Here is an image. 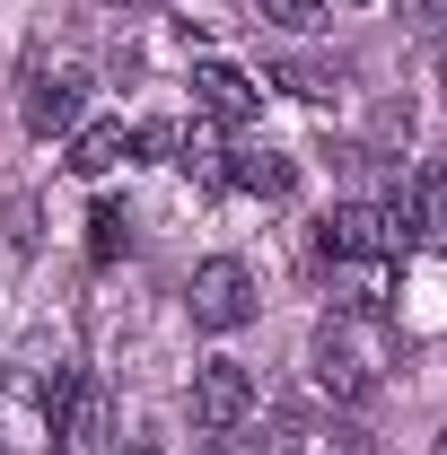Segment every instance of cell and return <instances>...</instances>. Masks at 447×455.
<instances>
[{"label": "cell", "mask_w": 447, "mask_h": 455, "mask_svg": "<svg viewBox=\"0 0 447 455\" xmlns=\"http://www.w3.org/2000/svg\"><path fill=\"white\" fill-rule=\"evenodd\" d=\"M316 254L342 263V272H378L394 254H412V220H403V202H342L316 228Z\"/></svg>", "instance_id": "obj_1"}, {"label": "cell", "mask_w": 447, "mask_h": 455, "mask_svg": "<svg viewBox=\"0 0 447 455\" xmlns=\"http://www.w3.org/2000/svg\"><path fill=\"white\" fill-rule=\"evenodd\" d=\"M378 359H386V333H378V324H351V315L325 324L316 350H307L316 386H325L334 403H369V395H378Z\"/></svg>", "instance_id": "obj_2"}, {"label": "cell", "mask_w": 447, "mask_h": 455, "mask_svg": "<svg viewBox=\"0 0 447 455\" xmlns=\"http://www.w3.org/2000/svg\"><path fill=\"white\" fill-rule=\"evenodd\" d=\"M184 307H193L202 333H237V324H255V272L237 254H211L193 272V289H184Z\"/></svg>", "instance_id": "obj_3"}, {"label": "cell", "mask_w": 447, "mask_h": 455, "mask_svg": "<svg viewBox=\"0 0 447 455\" xmlns=\"http://www.w3.org/2000/svg\"><path fill=\"white\" fill-rule=\"evenodd\" d=\"M53 455H114V403L97 377H70V403L53 420Z\"/></svg>", "instance_id": "obj_4"}, {"label": "cell", "mask_w": 447, "mask_h": 455, "mask_svg": "<svg viewBox=\"0 0 447 455\" xmlns=\"http://www.w3.org/2000/svg\"><path fill=\"white\" fill-rule=\"evenodd\" d=\"M79 97H88V70H36L27 79V97H18V114H27V132L36 140H53V132H79Z\"/></svg>", "instance_id": "obj_5"}, {"label": "cell", "mask_w": 447, "mask_h": 455, "mask_svg": "<svg viewBox=\"0 0 447 455\" xmlns=\"http://www.w3.org/2000/svg\"><path fill=\"white\" fill-rule=\"evenodd\" d=\"M246 411H255V377H246L237 359H202V368H193V420H202V429H237Z\"/></svg>", "instance_id": "obj_6"}, {"label": "cell", "mask_w": 447, "mask_h": 455, "mask_svg": "<svg viewBox=\"0 0 447 455\" xmlns=\"http://www.w3.org/2000/svg\"><path fill=\"white\" fill-rule=\"evenodd\" d=\"M255 106H264V88H255L237 61H193V114H202V123H246Z\"/></svg>", "instance_id": "obj_7"}, {"label": "cell", "mask_w": 447, "mask_h": 455, "mask_svg": "<svg viewBox=\"0 0 447 455\" xmlns=\"http://www.w3.org/2000/svg\"><path fill=\"white\" fill-rule=\"evenodd\" d=\"M132 149H141V132H132V123H88V132H70V158H61V167L97 184V175H114Z\"/></svg>", "instance_id": "obj_8"}, {"label": "cell", "mask_w": 447, "mask_h": 455, "mask_svg": "<svg viewBox=\"0 0 447 455\" xmlns=\"http://www.w3.org/2000/svg\"><path fill=\"white\" fill-rule=\"evenodd\" d=\"M220 175L237 184V193H255V202H289V193H298V167H289L280 149H228Z\"/></svg>", "instance_id": "obj_9"}, {"label": "cell", "mask_w": 447, "mask_h": 455, "mask_svg": "<svg viewBox=\"0 0 447 455\" xmlns=\"http://www.w3.org/2000/svg\"><path fill=\"white\" fill-rule=\"evenodd\" d=\"M403 220H412V245H439L447 254V167H421L403 184Z\"/></svg>", "instance_id": "obj_10"}, {"label": "cell", "mask_w": 447, "mask_h": 455, "mask_svg": "<svg viewBox=\"0 0 447 455\" xmlns=\"http://www.w3.org/2000/svg\"><path fill=\"white\" fill-rule=\"evenodd\" d=\"M272 88H289V97H334V88H342V61H280Z\"/></svg>", "instance_id": "obj_11"}, {"label": "cell", "mask_w": 447, "mask_h": 455, "mask_svg": "<svg viewBox=\"0 0 447 455\" xmlns=\"http://www.w3.org/2000/svg\"><path fill=\"white\" fill-rule=\"evenodd\" d=\"M175 149H184V158H175L184 175H220V167H228V149L211 140V123H193V132H175Z\"/></svg>", "instance_id": "obj_12"}, {"label": "cell", "mask_w": 447, "mask_h": 455, "mask_svg": "<svg viewBox=\"0 0 447 455\" xmlns=\"http://www.w3.org/2000/svg\"><path fill=\"white\" fill-rule=\"evenodd\" d=\"M123 236H132V220H123L114 202H97V211H88V254H97V263H114V254H123Z\"/></svg>", "instance_id": "obj_13"}, {"label": "cell", "mask_w": 447, "mask_h": 455, "mask_svg": "<svg viewBox=\"0 0 447 455\" xmlns=\"http://www.w3.org/2000/svg\"><path fill=\"white\" fill-rule=\"evenodd\" d=\"M255 18H264V27H289V36H307V27H325V0H255Z\"/></svg>", "instance_id": "obj_14"}, {"label": "cell", "mask_w": 447, "mask_h": 455, "mask_svg": "<svg viewBox=\"0 0 447 455\" xmlns=\"http://www.w3.org/2000/svg\"><path fill=\"white\" fill-rule=\"evenodd\" d=\"M202 455H264V438H237V429H211V447Z\"/></svg>", "instance_id": "obj_15"}, {"label": "cell", "mask_w": 447, "mask_h": 455, "mask_svg": "<svg viewBox=\"0 0 447 455\" xmlns=\"http://www.w3.org/2000/svg\"><path fill=\"white\" fill-rule=\"evenodd\" d=\"M123 455H158V447H123Z\"/></svg>", "instance_id": "obj_16"}, {"label": "cell", "mask_w": 447, "mask_h": 455, "mask_svg": "<svg viewBox=\"0 0 447 455\" xmlns=\"http://www.w3.org/2000/svg\"><path fill=\"white\" fill-rule=\"evenodd\" d=\"M430 455H447V429H439V447H430Z\"/></svg>", "instance_id": "obj_17"}, {"label": "cell", "mask_w": 447, "mask_h": 455, "mask_svg": "<svg viewBox=\"0 0 447 455\" xmlns=\"http://www.w3.org/2000/svg\"><path fill=\"white\" fill-rule=\"evenodd\" d=\"M342 9H360V0H342Z\"/></svg>", "instance_id": "obj_18"}, {"label": "cell", "mask_w": 447, "mask_h": 455, "mask_svg": "<svg viewBox=\"0 0 447 455\" xmlns=\"http://www.w3.org/2000/svg\"><path fill=\"white\" fill-rule=\"evenodd\" d=\"M439 18H447V0H439Z\"/></svg>", "instance_id": "obj_19"}]
</instances>
